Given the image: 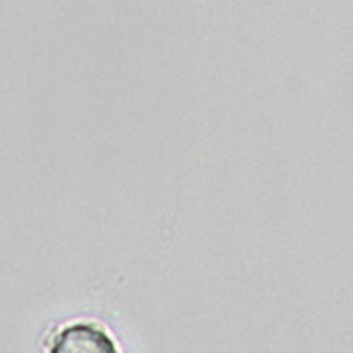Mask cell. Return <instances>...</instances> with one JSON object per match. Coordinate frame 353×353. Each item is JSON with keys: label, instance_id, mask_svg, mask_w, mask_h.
Wrapping results in <instances>:
<instances>
[{"label": "cell", "instance_id": "obj_1", "mask_svg": "<svg viewBox=\"0 0 353 353\" xmlns=\"http://www.w3.org/2000/svg\"><path fill=\"white\" fill-rule=\"evenodd\" d=\"M49 353H119L115 341L96 323H72L56 334Z\"/></svg>", "mask_w": 353, "mask_h": 353}]
</instances>
